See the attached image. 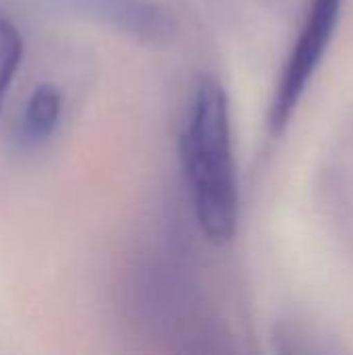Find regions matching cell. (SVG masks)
<instances>
[{
	"label": "cell",
	"mask_w": 353,
	"mask_h": 355,
	"mask_svg": "<svg viewBox=\"0 0 353 355\" xmlns=\"http://www.w3.org/2000/svg\"><path fill=\"white\" fill-rule=\"evenodd\" d=\"M23 60V35L15 21L0 10V112L4 108V100L8 87L15 79V73Z\"/></svg>",
	"instance_id": "obj_5"
},
{
	"label": "cell",
	"mask_w": 353,
	"mask_h": 355,
	"mask_svg": "<svg viewBox=\"0 0 353 355\" xmlns=\"http://www.w3.org/2000/svg\"><path fill=\"white\" fill-rule=\"evenodd\" d=\"M181 156L200 229L212 243L231 241L239 223V187L229 98L212 77L200 81L191 100Z\"/></svg>",
	"instance_id": "obj_1"
},
{
	"label": "cell",
	"mask_w": 353,
	"mask_h": 355,
	"mask_svg": "<svg viewBox=\"0 0 353 355\" xmlns=\"http://www.w3.org/2000/svg\"><path fill=\"white\" fill-rule=\"evenodd\" d=\"M54 6L104 25L141 44H164L175 33V19L158 0H48Z\"/></svg>",
	"instance_id": "obj_3"
},
{
	"label": "cell",
	"mask_w": 353,
	"mask_h": 355,
	"mask_svg": "<svg viewBox=\"0 0 353 355\" xmlns=\"http://www.w3.org/2000/svg\"><path fill=\"white\" fill-rule=\"evenodd\" d=\"M341 10L343 0H310V10L306 15L304 29L293 44L270 106L268 127L275 135H279L287 127L302 96L312 83L316 69L320 67L333 42Z\"/></svg>",
	"instance_id": "obj_2"
},
{
	"label": "cell",
	"mask_w": 353,
	"mask_h": 355,
	"mask_svg": "<svg viewBox=\"0 0 353 355\" xmlns=\"http://www.w3.org/2000/svg\"><path fill=\"white\" fill-rule=\"evenodd\" d=\"M64 110L62 92L52 83H40L23 102L15 125L12 144L23 152H37L56 135Z\"/></svg>",
	"instance_id": "obj_4"
}]
</instances>
